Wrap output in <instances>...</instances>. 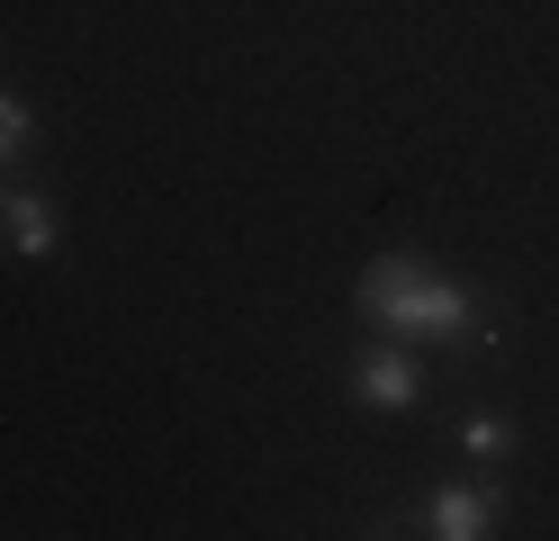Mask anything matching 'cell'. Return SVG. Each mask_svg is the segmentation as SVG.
I'll return each mask as SVG.
<instances>
[{
	"mask_svg": "<svg viewBox=\"0 0 559 541\" xmlns=\"http://www.w3.org/2000/svg\"><path fill=\"white\" fill-rule=\"evenodd\" d=\"M0 226H10V252H19V262H55V252H63L55 208H46L37 190H10V199H0Z\"/></svg>",
	"mask_w": 559,
	"mask_h": 541,
	"instance_id": "obj_4",
	"label": "cell"
},
{
	"mask_svg": "<svg viewBox=\"0 0 559 541\" xmlns=\"http://www.w3.org/2000/svg\"><path fill=\"white\" fill-rule=\"evenodd\" d=\"M27 136H37L27 99H19V91H0V163H19V154H27Z\"/></svg>",
	"mask_w": 559,
	"mask_h": 541,
	"instance_id": "obj_6",
	"label": "cell"
},
{
	"mask_svg": "<svg viewBox=\"0 0 559 541\" xmlns=\"http://www.w3.org/2000/svg\"><path fill=\"white\" fill-rule=\"evenodd\" d=\"M353 307L397 343H487L497 334V325L478 316V289H461L451 271L415 262V252H379L361 271V289H353Z\"/></svg>",
	"mask_w": 559,
	"mask_h": 541,
	"instance_id": "obj_1",
	"label": "cell"
},
{
	"mask_svg": "<svg viewBox=\"0 0 559 541\" xmlns=\"http://www.w3.org/2000/svg\"><path fill=\"white\" fill-rule=\"evenodd\" d=\"M425 532H433V541L497 532V496H487V487H433V496H425Z\"/></svg>",
	"mask_w": 559,
	"mask_h": 541,
	"instance_id": "obj_3",
	"label": "cell"
},
{
	"mask_svg": "<svg viewBox=\"0 0 559 541\" xmlns=\"http://www.w3.org/2000/svg\"><path fill=\"white\" fill-rule=\"evenodd\" d=\"M353 407H370V415H406V407H425V361H415V352L389 334L379 352L353 361Z\"/></svg>",
	"mask_w": 559,
	"mask_h": 541,
	"instance_id": "obj_2",
	"label": "cell"
},
{
	"mask_svg": "<svg viewBox=\"0 0 559 541\" xmlns=\"http://www.w3.org/2000/svg\"><path fill=\"white\" fill-rule=\"evenodd\" d=\"M461 451H469V460H487V469H497V460L514 451V424H506V415H469V424H461Z\"/></svg>",
	"mask_w": 559,
	"mask_h": 541,
	"instance_id": "obj_5",
	"label": "cell"
}]
</instances>
